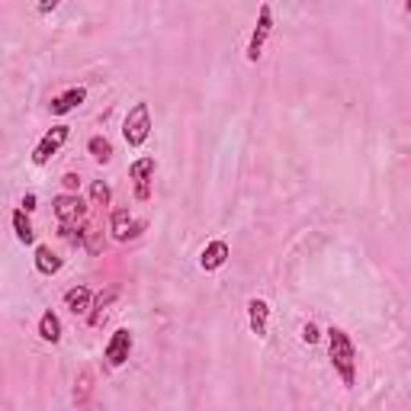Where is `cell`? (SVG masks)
I'll return each instance as SVG.
<instances>
[{"label":"cell","instance_id":"cell-1","mask_svg":"<svg viewBox=\"0 0 411 411\" xmlns=\"http://www.w3.org/2000/svg\"><path fill=\"white\" fill-rule=\"evenodd\" d=\"M328 347H331V363L334 370L340 372L344 385H353V370H357V353H353V344L340 328H331L328 331Z\"/></svg>","mask_w":411,"mask_h":411},{"label":"cell","instance_id":"cell-2","mask_svg":"<svg viewBox=\"0 0 411 411\" xmlns=\"http://www.w3.org/2000/svg\"><path fill=\"white\" fill-rule=\"evenodd\" d=\"M122 135H126V141L132 148L145 145V138L151 135V113H148V103H135V106L128 109L126 122H122Z\"/></svg>","mask_w":411,"mask_h":411},{"label":"cell","instance_id":"cell-3","mask_svg":"<svg viewBox=\"0 0 411 411\" xmlns=\"http://www.w3.org/2000/svg\"><path fill=\"white\" fill-rule=\"evenodd\" d=\"M55 215L61 225H77L83 215H87V206L81 203V196H74V193H61V196H55Z\"/></svg>","mask_w":411,"mask_h":411},{"label":"cell","instance_id":"cell-4","mask_svg":"<svg viewBox=\"0 0 411 411\" xmlns=\"http://www.w3.org/2000/svg\"><path fill=\"white\" fill-rule=\"evenodd\" d=\"M128 177L135 180V196L148 199L151 196V177H154V158H138L128 167Z\"/></svg>","mask_w":411,"mask_h":411},{"label":"cell","instance_id":"cell-5","mask_svg":"<svg viewBox=\"0 0 411 411\" xmlns=\"http://www.w3.org/2000/svg\"><path fill=\"white\" fill-rule=\"evenodd\" d=\"M270 29H273V10H270V4H263L260 6V19H257V29H254L250 45H248V58H250V61H257V58H260L263 42H267Z\"/></svg>","mask_w":411,"mask_h":411},{"label":"cell","instance_id":"cell-6","mask_svg":"<svg viewBox=\"0 0 411 411\" xmlns=\"http://www.w3.org/2000/svg\"><path fill=\"white\" fill-rule=\"evenodd\" d=\"M64 138H68V126H55L51 132H45V138L39 141L36 151H32V164H45V161L64 145Z\"/></svg>","mask_w":411,"mask_h":411},{"label":"cell","instance_id":"cell-7","mask_svg":"<svg viewBox=\"0 0 411 411\" xmlns=\"http://www.w3.org/2000/svg\"><path fill=\"white\" fill-rule=\"evenodd\" d=\"M128 350H132V334L126 331V328H119V331L109 338V344H106V360H109V366H122L128 360Z\"/></svg>","mask_w":411,"mask_h":411},{"label":"cell","instance_id":"cell-8","mask_svg":"<svg viewBox=\"0 0 411 411\" xmlns=\"http://www.w3.org/2000/svg\"><path fill=\"white\" fill-rule=\"evenodd\" d=\"M109 228H113V238H119V241H128L132 235H138L145 225L141 222H132V215H128V209H113V218H109Z\"/></svg>","mask_w":411,"mask_h":411},{"label":"cell","instance_id":"cell-9","mask_svg":"<svg viewBox=\"0 0 411 411\" xmlns=\"http://www.w3.org/2000/svg\"><path fill=\"white\" fill-rule=\"evenodd\" d=\"M225 260H228V244H225V241H212V244H206L203 257H199L203 270H218Z\"/></svg>","mask_w":411,"mask_h":411},{"label":"cell","instance_id":"cell-10","mask_svg":"<svg viewBox=\"0 0 411 411\" xmlns=\"http://www.w3.org/2000/svg\"><path fill=\"white\" fill-rule=\"evenodd\" d=\"M90 299H93V295H90L87 286H74V289H68V293H64V305H68L74 315H87Z\"/></svg>","mask_w":411,"mask_h":411},{"label":"cell","instance_id":"cell-11","mask_svg":"<svg viewBox=\"0 0 411 411\" xmlns=\"http://www.w3.org/2000/svg\"><path fill=\"white\" fill-rule=\"evenodd\" d=\"M83 96H87V93H83V87H71L68 93H61L58 100H51V113H55V116L71 113L74 106H81V103H83Z\"/></svg>","mask_w":411,"mask_h":411},{"label":"cell","instance_id":"cell-12","mask_svg":"<svg viewBox=\"0 0 411 411\" xmlns=\"http://www.w3.org/2000/svg\"><path fill=\"white\" fill-rule=\"evenodd\" d=\"M248 315H250V328L254 334H267V318H270V305L263 299H250L248 302Z\"/></svg>","mask_w":411,"mask_h":411},{"label":"cell","instance_id":"cell-13","mask_svg":"<svg viewBox=\"0 0 411 411\" xmlns=\"http://www.w3.org/2000/svg\"><path fill=\"white\" fill-rule=\"evenodd\" d=\"M39 334H42V340H49V344H55V340L61 338V321H58L55 312L42 315V321H39Z\"/></svg>","mask_w":411,"mask_h":411},{"label":"cell","instance_id":"cell-14","mask_svg":"<svg viewBox=\"0 0 411 411\" xmlns=\"http://www.w3.org/2000/svg\"><path fill=\"white\" fill-rule=\"evenodd\" d=\"M36 267L42 270V273H58V270H61V257H55L51 254V248H39L36 250Z\"/></svg>","mask_w":411,"mask_h":411},{"label":"cell","instance_id":"cell-15","mask_svg":"<svg viewBox=\"0 0 411 411\" xmlns=\"http://www.w3.org/2000/svg\"><path fill=\"white\" fill-rule=\"evenodd\" d=\"M87 148H90V154H93V161H100V164H106V161L113 158V145H109L103 135H93V138L87 141Z\"/></svg>","mask_w":411,"mask_h":411},{"label":"cell","instance_id":"cell-16","mask_svg":"<svg viewBox=\"0 0 411 411\" xmlns=\"http://www.w3.org/2000/svg\"><path fill=\"white\" fill-rule=\"evenodd\" d=\"M13 228H16V238H19V241H23V244H32L36 231H32V225H29V218H26L23 209L13 212Z\"/></svg>","mask_w":411,"mask_h":411},{"label":"cell","instance_id":"cell-17","mask_svg":"<svg viewBox=\"0 0 411 411\" xmlns=\"http://www.w3.org/2000/svg\"><path fill=\"white\" fill-rule=\"evenodd\" d=\"M93 395V372L90 370H83L81 376H77V389H74V402L77 405H83L87 398Z\"/></svg>","mask_w":411,"mask_h":411},{"label":"cell","instance_id":"cell-18","mask_svg":"<svg viewBox=\"0 0 411 411\" xmlns=\"http://www.w3.org/2000/svg\"><path fill=\"white\" fill-rule=\"evenodd\" d=\"M90 203L100 206V209H103V206H109V186L103 183V180H96V183L90 186Z\"/></svg>","mask_w":411,"mask_h":411},{"label":"cell","instance_id":"cell-19","mask_svg":"<svg viewBox=\"0 0 411 411\" xmlns=\"http://www.w3.org/2000/svg\"><path fill=\"white\" fill-rule=\"evenodd\" d=\"M302 340H305V344H315V340H318V328H315L312 321L302 328Z\"/></svg>","mask_w":411,"mask_h":411},{"label":"cell","instance_id":"cell-20","mask_svg":"<svg viewBox=\"0 0 411 411\" xmlns=\"http://www.w3.org/2000/svg\"><path fill=\"white\" fill-rule=\"evenodd\" d=\"M61 183L68 186V190H77V186H81V177H77V173H64Z\"/></svg>","mask_w":411,"mask_h":411},{"label":"cell","instance_id":"cell-21","mask_svg":"<svg viewBox=\"0 0 411 411\" xmlns=\"http://www.w3.org/2000/svg\"><path fill=\"white\" fill-rule=\"evenodd\" d=\"M113 299H116V289H109V293H100V299H96V308H106Z\"/></svg>","mask_w":411,"mask_h":411},{"label":"cell","instance_id":"cell-22","mask_svg":"<svg viewBox=\"0 0 411 411\" xmlns=\"http://www.w3.org/2000/svg\"><path fill=\"white\" fill-rule=\"evenodd\" d=\"M23 206H26V212L36 209V193H26V196H23Z\"/></svg>","mask_w":411,"mask_h":411}]
</instances>
